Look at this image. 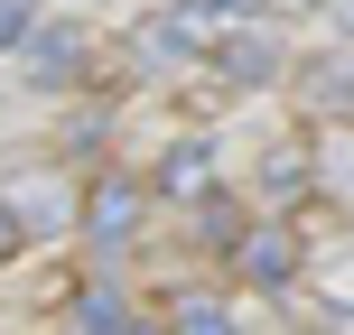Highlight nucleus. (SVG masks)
<instances>
[{
	"label": "nucleus",
	"instance_id": "f8f14e48",
	"mask_svg": "<svg viewBox=\"0 0 354 335\" xmlns=\"http://www.w3.org/2000/svg\"><path fill=\"white\" fill-rule=\"evenodd\" d=\"M122 335H149V326H122Z\"/></svg>",
	"mask_w": 354,
	"mask_h": 335
},
{
	"label": "nucleus",
	"instance_id": "1a4fd4ad",
	"mask_svg": "<svg viewBox=\"0 0 354 335\" xmlns=\"http://www.w3.org/2000/svg\"><path fill=\"white\" fill-rule=\"evenodd\" d=\"M224 10H243V0H196V28H214Z\"/></svg>",
	"mask_w": 354,
	"mask_h": 335
},
{
	"label": "nucleus",
	"instance_id": "9b49d317",
	"mask_svg": "<svg viewBox=\"0 0 354 335\" xmlns=\"http://www.w3.org/2000/svg\"><path fill=\"white\" fill-rule=\"evenodd\" d=\"M345 28H354V0H345Z\"/></svg>",
	"mask_w": 354,
	"mask_h": 335
},
{
	"label": "nucleus",
	"instance_id": "0eeeda50",
	"mask_svg": "<svg viewBox=\"0 0 354 335\" xmlns=\"http://www.w3.org/2000/svg\"><path fill=\"white\" fill-rule=\"evenodd\" d=\"M326 186H336V195H354V149H326Z\"/></svg>",
	"mask_w": 354,
	"mask_h": 335
},
{
	"label": "nucleus",
	"instance_id": "20e7f679",
	"mask_svg": "<svg viewBox=\"0 0 354 335\" xmlns=\"http://www.w3.org/2000/svg\"><path fill=\"white\" fill-rule=\"evenodd\" d=\"M84 66V47L66 37V19H56V37H37V75H75Z\"/></svg>",
	"mask_w": 354,
	"mask_h": 335
},
{
	"label": "nucleus",
	"instance_id": "7ed1b4c3",
	"mask_svg": "<svg viewBox=\"0 0 354 335\" xmlns=\"http://www.w3.org/2000/svg\"><path fill=\"white\" fill-rule=\"evenodd\" d=\"M177 335H233V307L224 298H187L177 307Z\"/></svg>",
	"mask_w": 354,
	"mask_h": 335
},
{
	"label": "nucleus",
	"instance_id": "f03ea898",
	"mask_svg": "<svg viewBox=\"0 0 354 335\" xmlns=\"http://www.w3.org/2000/svg\"><path fill=\"white\" fill-rule=\"evenodd\" d=\"M243 270L261 289H280L289 270H299V242H289V224H261V233H243Z\"/></svg>",
	"mask_w": 354,
	"mask_h": 335
},
{
	"label": "nucleus",
	"instance_id": "39448f33",
	"mask_svg": "<svg viewBox=\"0 0 354 335\" xmlns=\"http://www.w3.org/2000/svg\"><path fill=\"white\" fill-rule=\"evenodd\" d=\"M205 177H214V159H205V149H177V159H168V186H177V195H196Z\"/></svg>",
	"mask_w": 354,
	"mask_h": 335
},
{
	"label": "nucleus",
	"instance_id": "6e6552de",
	"mask_svg": "<svg viewBox=\"0 0 354 335\" xmlns=\"http://www.w3.org/2000/svg\"><path fill=\"white\" fill-rule=\"evenodd\" d=\"M19 251V214H10V195H0V261Z\"/></svg>",
	"mask_w": 354,
	"mask_h": 335
},
{
	"label": "nucleus",
	"instance_id": "f257e3e1",
	"mask_svg": "<svg viewBox=\"0 0 354 335\" xmlns=\"http://www.w3.org/2000/svg\"><path fill=\"white\" fill-rule=\"evenodd\" d=\"M131 224H140V186H131V177H93V205H84V233H93V251H112Z\"/></svg>",
	"mask_w": 354,
	"mask_h": 335
},
{
	"label": "nucleus",
	"instance_id": "423d86ee",
	"mask_svg": "<svg viewBox=\"0 0 354 335\" xmlns=\"http://www.w3.org/2000/svg\"><path fill=\"white\" fill-rule=\"evenodd\" d=\"M28 19H37V0H0V47H10V37H28Z\"/></svg>",
	"mask_w": 354,
	"mask_h": 335
},
{
	"label": "nucleus",
	"instance_id": "9d476101",
	"mask_svg": "<svg viewBox=\"0 0 354 335\" xmlns=\"http://www.w3.org/2000/svg\"><path fill=\"white\" fill-rule=\"evenodd\" d=\"M280 10H308V0H280Z\"/></svg>",
	"mask_w": 354,
	"mask_h": 335
}]
</instances>
